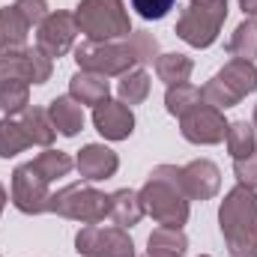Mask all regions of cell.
<instances>
[{"label": "cell", "mask_w": 257, "mask_h": 257, "mask_svg": "<svg viewBox=\"0 0 257 257\" xmlns=\"http://www.w3.org/2000/svg\"><path fill=\"white\" fill-rule=\"evenodd\" d=\"M221 230L233 257H257V194L245 186L233 189L221 206Z\"/></svg>", "instance_id": "obj_1"}, {"label": "cell", "mask_w": 257, "mask_h": 257, "mask_svg": "<svg viewBox=\"0 0 257 257\" xmlns=\"http://www.w3.org/2000/svg\"><path fill=\"white\" fill-rule=\"evenodd\" d=\"M78 27L90 39H111L128 33V18L123 12V0H84L78 6Z\"/></svg>", "instance_id": "obj_2"}, {"label": "cell", "mask_w": 257, "mask_h": 257, "mask_svg": "<svg viewBox=\"0 0 257 257\" xmlns=\"http://www.w3.org/2000/svg\"><path fill=\"white\" fill-rule=\"evenodd\" d=\"M254 87H257V69L248 63V60H233L218 78H212V81L200 90V96H203L212 108H230V105H236L245 93H251Z\"/></svg>", "instance_id": "obj_3"}, {"label": "cell", "mask_w": 257, "mask_h": 257, "mask_svg": "<svg viewBox=\"0 0 257 257\" xmlns=\"http://www.w3.org/2000/svg\"><path fill=\"white\" fill-rule=\"evenodd\" d=\"M227 15V0H194L192 9L183 12L180 24H177V33L197 48H206L215 36H218V27Z\"/></svg>", "instance_id": "obj_4"}, {"label": "cell", "mask_w": 257, "mask_h": 257, "mask_svg": "<svg viewBox=\"0 0 257 257\" xmlns=\"http://www.w3.org/2000/svg\"><path fill=\"white\" fill-rule=\"evenodd\" d=\"M177 189H183V186L180 183H168L162 168L156 171V177L144 189V209H150L165 227H180L186 221V215H189V206L177 194Z\"/></svg>", "instance_id": "obj_5"}, {"label": "cell", "mask_w": 257, "mask_h": 257, "mask_svg": "<svg viewBox=\"0 0 257 257\" xmlns=\"http://www.w3.org/2000/svg\"><path fill=\"white\" fill-rule=\"evenodd\" d=\"M48 209L93 224V221H99V218L111 209V197L93 192V189H87V186H69V189H63L60 194H54V197L48 200Z\"/></svg>", "instance_id": "obj_6"}, {"label": "cell", "mask_w": 257, "mask_h": 257, "mask_svg": "<svg viewBox=\"0 0 257 257\" xmlns=\"http://www.w3.org/2000/svg\"><path fill=\"white\" fill-rule=\"evenodd\" d=\"M78 251L87 257H132V239L123 236L117 227H84L78 233Z\"/></svg>", "instance_id": "obj_7"}, {"label": "cell", "mask_w": 257, "mask_h": 257, "mask_svg": "<svg viewBox=\"0 0 257 257\" xmlns=\"http://www.w3.org/2000/svg\"><path fill=\"white\" fill-rule=\"evenodd\" d=\"M78 63L96 75H117L123 72L126 66L135 63V54L132 48H114V45H96V42H87L78 48Z\"/></svg>", "instance_id": "obj_8"}, {"label": "cell", "mask_w": 257, "mask_h": 257, "mask_svg": "<svg viewBox=\"0 0 257 257\" xmlns=\"http://www.w3.org/2000/svg\"><path fill=\"white\" fill-rule=\"evenodd\" d=\"M45 183L42 174L33 168V165H24L15 171V180H12V200L21 212H42L48 209V194H45Z\"/></svg>", "instance_id": "obj_9"}, {"label": "cell", "mask_w": 257, "mask_h": 257, "mask_svg": "<svg viewBox=\"0 0 257 257\" xmlns=\"http://www.w3.org/2000/svg\"><path fill=\"white\" fill-rule=\"evenodd\" d=\"M224 120L218 117L215 108H192L189 114H183V135L194 144H215L224 138Z\"/></svg>", "instance_id": "obj_10"}, {"label": "cell", "mask_w": 257, "mask_h": 257, "mask_svg": "<svg viewBox=\"0 0 257 257\" xmlns=\"http://www.w3.org/2000/svg\"><path fill=\"white\" fill-rule=\"evenodd\" d=\"M72 39H75V21H72V15H63V12L48 15L45 24L39 27V48L45 54H51V57L66 54L69 45H72Z\"/></svg>", "instance_id": "obj_11"}, {"label": "cell", "mask_w": 257, "mask_h": 257, "mask_svg": "<svg viewBox=\"0 0 257 257\" xmlns=\"http://www.w3.org/2000/svg\"><path fill=\"white\" fill-rule=\"evenodd\" d=\"M93 123H96V128H99L105 138L123 141V138L132 135L135 117H132V111H128L126 105H120V102H102V105H96Z\"/></svg>", "instance_id": "obj_12"}, {"label": "cell", "mask_w": 257, "mask_h": 257, "mask_svg": "<svg viewBox=\"0 0 257 257\" xmlns=\"http://www.w3.org/2000/svg\"><path fill=\"white\" fill-rule=\"evenodd\" d=\"M180 186L189 192V197H209L218 189V171L212 162H194L186 171H180Z\"/></svg>", "instance_id": "obj_13"}, {"label": "cell", "mask_w": 257, "mask_h": 257, "mask_svg": "<svg viewBox=\"0 0 257 257\" xmlns=\"http://www.w3.org/2000/svg\"><path fill=\"white\" fill-rule=\"evenodd\" d=\"M78 168L84 177L90 180H102V177H111L117 171V156L108 150V147H99V144H90L81 156H78Z\"/></svg>", "instance_id": "obj_14"}, {"label": "cell", "mask_w": 257, "mask_h": 257, "mask_svg": "<svg viewBox=\"0 0 257 257\" xmlns=\"http://www.w3.org/2000/svg\"><path fill=\"white\" fill-rule=\"evenodd\" d=\"M30 24L18 15V9H0V51H15L24 45V30Z\"/></svg>", "instance_id": "obj_15"}, {"label": "cell", "mask_w": 257, "mask_h": 257, "mask_svg": "<svg viewBox=\"0 0 257 257\" xmlns=\"http://www.w3.org/2000/svg\"><path fill=\"white\" fill-rule=\"evenodd\" d=\"M72 96H78L87 105H102L108 102V81L102 75H75L72 78Z\"/></svg>", "instance_id": "obj_16"}, {"label": "cell", "mask_w": 257, "mask_h": 257, "mask_svg": "<svg viewBox=\"0 0 257 257\" xmlns=\"http://www.w3.org/2000/svg\"><path fill=\"white\" fill-rule=\"evenodd\" d=\"M186 254V236L177 233V227H159L150 236V254L147 257H183Z\"/></svg>", "instance_id": "obj_17"}, {"label": "cell", "mask_w": 257, "mask_h": 257, "mask_svg": "<svg viewBox=\"0 0 257 257\" xmlns=\"http://www.w3.org/2000/svg\"><path fill=\"white\" fill-rule=\"evenodd\" d=\"M51 120H54V128H60L63 135H75L84 126V111L72 99H54L51 102Z\"/></svg>", "instance_id": "obj_18"}, {"label": "cell", "mask_w": 257, "mask_h": 257, "mask_svg": "<svg viewBox=\"0 0 257 257\" xmlns=\"http://www.w3.org/2000/svg\"><path fill=\"white\" fill-rule=\"evenodd\" d=\"M108 212L114 215V221H117L120 227H128V224H135V221L144 215V203H141L132 192H117L111 197V209H108Z\"/></svg>", "instance_id": "obj_19"}, {"label": "cell", "mask_w": 257, "mask_h": 257, "mask_svg": "<svg viewBox=\"0 0 257 257\" xmlns=\"http://www.w3.org/2000/svg\"><path fill=\"white\" fill-rule=\"evenodd\" d=\"M27 105V81L21 78H0V108L6 114H18Z\"/></svg>", "instance_id": "obj_20"}, {"label": "cell", "mask_w": 257, "mask_h": 257, "mask_svg": "<svg viewBox=\"0 0 257 257\" xmlns=\"http://www.w3.org/2000/svg\"><path fill=\"white\" fill-rule=\"evenodd\" d=\"M200 105V90L192 87V84H177V87H171L168 90V111L171 114H189L192 108Z\"/></svg>", "instance_id": "obj_21"}, {"label": "cell", "mask_w": 257, "mask_h": 257, "mask_svg": "<svg viewBox=\"0 0 257 257\" xmlns=\"http://www.w3.org/2000/svg\"><path fill=\"white\" fill-rule=\"evenodd\" d=\"M27 144H30V138H27L24 126H18V123H12V120H3V123H0V156H3V159L21 153Z\"/></svg>", "instance_id": "obj_22"}, {"label": "cell", "mask_w": 257, "mask_h": 257, "mask_svg": "<svg viewBox=\"0 0 257 257\" xmlns=\"http://www.w3.org/2000/svg\"><path fill=\"white\" fill-rule=\"evenodd\" d=\"M39 174H42V180H54V177H63L69 174V168H72V159L60 153V150H48V153H42L36 162H30Z\"/></svg>", "instance_id": "obj_23"}, {"label": "cell", "mask_w": 257, "mask_h": 257, "mask_svg": "<svg viewBox=\"0 0 257 257\" xmlns=\"http://www.w3.org/2000/svg\"><path fill=\"white\" fill-rule=\"evenodd\" d=\"M227 147L233 153V159H245L254 153V128L248 123H233L227 128Z\"/></svg>", "instance_id": "obj_24"}, {"label": "cell", "mask_w": 257, "mask_h": 257, "mask_svg": "<svg viewBox=\"0 0 257 257\" xmlns=\"http://www.w3.org/2000/svg\"><path fill=\"white\" fill-rule=\"evenodd\" d=\"M189 72H192V60H186L183 54H165V57L159 60V75H162V81H168L171 87H174V84H186Z\"/></svg>", "instance_id": "obj_25"}, {"label": "cell", "mask_w": 257, "mask_h": 257, "mask_svg": "<svg viewBox=\"0 0 257 257\" xmlns=\"http://www.w3.org/2000/svg\"><path fill=\"white\" fill-rule=\"evenodd\" d=\"M24 132H27V138H30V144H48L51 138H54V123H48V117L42 114V111H27L24 114Z\"/></svg>", "instance_id": "obj_26"}, {"label": "cell", "mask_w": 257, "mask_h": 257, "mask_svg": "<svg viewBox=\"0 0 257 257\" xmlns=\"http://www.w3.org/2000/svg\"><path fill=\"white\" fill-rule=\"evenodd\" d=\"M230 51L239 54V60L257 57V21H245V24L236 30V36H233V42H230Z\"/></svg>", "instance_id": "obj_27"}, {"label": "cell", "mask_w": 257, "mask_h": 257, "mask_svg": "<svg viewBox=\"0 0 257 257\" xmlns=\"http://www.w3.org/2000/svg\"><path fill=\"white\" fill-rule=\"evenodd\" d=\"M147 90H150L147 72H132V75H126V78L120 81V96L126 99L128 105H132V102H141V99L147 96Z\"/></svg>", "instance_id": "obj_28"}, {"label": "cell", "mask_w": 257, "mask_h": 257, "mask_svg": "<svg viewBox=\"0 0 257 257\" xmlns=\"http://www.w3.org/2000/svg\"><path fill=\"white\" fill-rule=\"evenodd\" d=\"M132 6L138 9V15L141 18H165L168 12H171V6H174V0H132Z\"/></svg>", "instance_id": "obj_29"}, {"label": "cell", "mask_w": 257, "mask_h": 257, "mask_svg": "<svg viewBox=\"0 0 257 257\" xmlns=\"http://www.w3.org/2000/svg\"><path fill=\"white\" fill-rule=\"evenodd\" d=\"M15 9H18V15H21L27 24H36V21L45 18V0H18Z\"/></svg>", "instance_id": "obj_30"}, {"label": "cell", "mask_w": 257, "mask_h": 257, "mask_svg": "<svg viewBox=\"0 0 257 257\" xmlns=\"http://www.w3.org/2000/svg\"><path fill=\"white\" fill-rule=\"evenodd\" d=\"M236 177L242 180V186L254 189L257 186V156H245V159H236Z\"/></svg>", "instance_id": "obj_31"}, {"label": "cell", "mask_w": 257, "mask_h": 257, "mask_svg": "<svg viewBox=\"0 0 257 257\" xmlns=\"http://www.w3.org/2000/svg\"><path fill=\"white\" fill-rule=\"evenodd\" d=\"M239 3H242L245 15H257V0H239Z\"/></svg>", "instance_id": "obj_32"}, {"label": "cell", "mask_w": 257, "mask_h": 257, "mask_svg": "<svg viewBox=\"0 0 257 257\" xmlns=\"http://www.w3.org/2000/svg\"><path fill=\"white\" fill-rule=\"evenodd\" d=\"M3 200H6V194H3V189H0V209H3Z\"/></svg>", "instance_id": "obj_33"}, {"label": "cell", "mask_w": 257, "mask_h": 257, "mask_svg": "<svg viewBox=\"0 0 257 257\" xmlns=\"http://www.w3.org/2000/svg\"><path fill=\"white\" fill-rule=\"evenodd\" d=\"M254 126H257V111H254Z\"/></svg>", "instance_id": "obj_34"}]
</instances>
